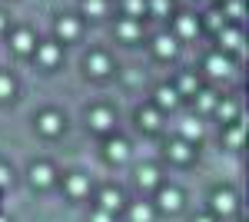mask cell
Segmentation results:
<instances>
[{
    "instance_id": "21",
    "label": "cell",
    "mask_w": 249,
    "mask_h": 222,
    "mask_svg": "<svg viewBox=\"0 0 249 222\" xmlns=\"http://www.w3.org/2000/svg\"><path fill=\"white\" fill-rule=\"evenodd\" d=\"M136 176H140V186H143V189H153V186L160 183V172H156L153 166H143Z\"/></svg>"
},
{
    "instance_id": "37",
    "label": "cell",
    "mask_w": 249,
    "mask_h": 222,
    "mask_svg": "<svg viewBox=\"0 0 249 222\" xmlns=\"http://www.w3.org/2000/svg\"><path fill=\"white\" fill-rule=\"evenodd\" d=\"M0 30H3V14H0Z\"/></svg>"
},
{
    "instance_id": "35",
    "label": "cell",
    "mask_w": 249,
    "mask_h": 222,
    "mask_svg": "<svg viewBox=\"0 0 249 222\" xmlns=\"http://www.w3.org/2000/svg\"><path fill=\"white\" fill-rule=\"evenodd\" d=\"M10 183V172H7V166H0V189Z\"/></svg>"
},
{
    "instance_id": "19",
    "label": "cell",
    "mask_w": 249,
    "mask_h": 222,
    "mask_svg": "<svg viewBox=\"0 0 249 222\" xmlns=\"http://www.w3.org/2000/svg\"><path fill=\"white\" fill-rule=\"evenodd\" d=\"M176 96H179V93L173 90V86H160V90H156V103H160V106H163V110H166V106H176Z\"/></svg>"
},
{
    "instance_id": "25",
    "label": "cell",
    "mask_w": 249,
    "mask_h": 222,
    "mask_svg": "<svg viewBox=\"0 0 249 222\" xmlns=\"http://www.w3.org/2000/svg\"><path fill=\"white\" fill-rule=\"evenodd\" d=\"M140 123H143L146 130H156V126H160V113L156 110H140Z\"/></svg>"
},
{
    "instance_id": "38",
    "label": "cell",
    "mask_w": 249,
    "mask_h": 222,
    "mask_svg": "<svg viewBox=\"0 0 249 222\" xmlns=\"http://www.w3.org/2000/svg\"><path fill=\"white\" fill-rule=\"evenodd\" d=\"M0 222H7V219H3V216H0Z\"/></svg>"
},
{
    "instance_id": "7",
    "label": "cell",
    "mask_w": 249,
    "mask_h": 222,
    "mask_svg": "<svg viewBox=\"0 0 249 222\" xmlns=\"http://www.w3.org/2000/svg\"><path fill=\"white\" fill-rule=\"evenodd\" d=\"M37 60L43 63V67H53V63L60 60V47L57 43H40L37 47Z\"/></svg>"
},
{
    "instance_id": "26",
    "label": "cell",
    "mask_w": 249,
    "mask_h": 222,
    "mask_svg": "<svg viewBox=\"0 0 249 222\" xmlns=\"http://www.w3.org/2000/svg\"><path fill=\"white\" fill-rule=\"evenodd\" d=\"M196 103H199V110H213V106H216V93L203 90L199 96H196Z\"/></svg>"
},
{
    "instance_id": "6",
    "label": "cell",
    "mask_w": 249,
    "mask_h": 222,
    "mask_svg": "<svg viewBox=\"0 0 249 222\" xmlns=\"http://www.w3.org/2000/svg\"><path fill=\"white\" fill-rule=\"evenodd\" d=\"M120 205H123V196H120L116 189H103V196H100V209L113 216V212L120 209Z\"/></svg>"
},
{
    "instance_id": "2",
    "label": "cell",
    "mask_w": 249,
    "mask_h": 222,
    "mask_svg": "<svg viewBox=\"0 0 249 222\" xmlns=\"http://www.w3.org/2000/svg\"><path fill=\"white\" fill-rule=\"evenodd\" d=\"M37 126H40V133H47V136H57L60 130H63V120H60V113H43L37 120Z\"/></svg>"
},
{
    "instance_id": "30",
    "label": "cell",
    "mask_w": 249,
    "mask_h": 222,
    "mask_svg": "<svg viewBox=\"0 0 249 222\" xmlns=\"http://www.w3.org/2000/svg\"><path fill=\"white\" fill-rule=\"evenodd\" d=\"M226 143H230V146H239V143H243V130H239V126H232V130L226 133Z\"/></svg>"
},
{
    "instance_id": "11",
    "label": "cell",
    "mask_w": 249,
    "mask_h": 222,
    "mask_svg": "<svg viewBox=\"0 0 249 222\" xmlns=\"http://www.w3.org/2000/svg\"><path fill=\"white\" fill-rule=\"evenodd\" d=\"M77 34H80V23H77L73 17H63V20L57 23V37H60V40H73Z\"/></svg>"
},
{
    "instance_id": "13",
    "label": "cell",
    "mask_w": 249,
    "mask_h": 222,
    "mask_svg": "<svg viewBox=\"0 0 249 222\" xmlns=\"http://www.w3.org/2000/svg\"><path fill=\"white\" fill-rule=\"evenodd\" d=\"M170 156L176 159V163H186V159L193 156L190 143H186V139H173V143H170Z\"/></svg>"
},
{
    "instance_id": "32",
    "label": "cell",
    "mask_w": 249,
    "mask_h": 222,
    "mask_svg": "<svg viewBox=\"0 0 249 222\" xmlns=\"http://www.w3.org/2000/svg\"><path fill=\"white\" fill-rule=\"evenodd\" d=\"M226 14H230V17H239V14H243V3H239V0H230V3H226Z\"/></svg>"
},
{
    "instance_id": "14",
    "label": "cell",
    "mask_w": 249,
    "mask_h": 222,
    "mask_svg": "<svg viewBox=\"0 0 249 222\" xmlns=\"http://www.w3.org/2000/svg\"><path fill=\"white\" fill-rule=\"evenodd\" d=\"M179 133H183V139H186V143H193V139H199V136H203V123H199V120H183Z\"/></svg>"
},
{
    "instance_id": "31",
    "label": "cell",
    "mask_w": 249,
    "mask_h": 222,
    "mask_svg": "<svg viewBox=\"0 0 249 222\" xmlns=\"http://www.w3.org/2000/svg\"><path fill=\"white\" fill-rule=\"evenodd\" d=\"M150 10H153V14H160V17H163V14H166V10H170V0H150Z\"/></svg>"
},
{
    "instance_id": "8",
    "label": "cell",
    "mask_w": 249,
    "mask_h": 222,
    "mask_svg": "<svg viewBox=\"0 0 249 222\" xmlns=\"http://www.w3.org/2000/svg\"><path fill=\"white\" fill-rule=\"evenodd\" d=\"M126 156H130V149H126V143H123V139H110V143H107V159L123 163Z\"/></svg>"
},
{
    "instance_id": "27",
    "label": "cell",
    "mask_w": 249,
    "mask_h": 222,
    "mask_svg": "<svg viewBox=\"0 0 249 222\" xmlns=\"http://www.w3.org/2000/svg\"><path fill=\"white\" fill-rule=\"evenodd\" d=\"M10 96H14V80L0 73V100H10Z\"/></svg>"
},
{
    "instance_id": "33",
    "label": "cell",
    "mask_w": 249,
    "mask_h": 222,
    "mask_svg": "<svg viewBox=\"0 0 249 222\" xmlns=\"http://www.w3.org/2000/svg\"><path fill=\"white\" fill-rule=\"evenodd\" d=\"M179 90H183V93H193V90H196V80H193V76H183V80H179Z\"/></svg>"
},
{
    "instance_id": "1",
    "label": "cell",
    "mask_w": 249,
    "mask_h": 222,
    "mask_svg": "<svg viewBox=\"0 0 249 222\" xmlns=\"http://www.w3.org/2000/svg\"><path fill=\"white\" fill-rule=\"evenodd\" d=\"M213 209H216V212H223V216H230L232 209H236V196H232L230 189L213 192Z\"/></svg>"
},
{
    "instance_id": "18",
    "label": "cell",
    "mask_w": 249,
    "mask_h": 222,
    "mask_svg": "<svg viewBox=\"0 0 249 222\" xmlns=\"http://www.w3.org/2000/svg\"><path fill=\"white\" fill-rule=\"evenodd\" d=\"M176 30H179V37H196L199 20H196V17H179V20H176Z\"/></svg>"
},
{
    "instance_id": "24",
    "label": "cell",
    "mask_w": 249,
    "mask_h": 222,
    "mask_svg": "<svg viewBox=\"0 0 249 222\" xmlns=\"http://www.w3.org/2000/svg\"><path fill=\"white\" fill-rule=\"evenodd\" d=\"M103 10H107L103 0H83V14L87 17H103Z\"/></svg>"
},
{
    "instance_id": "15",
    "label": "cell",
    "mask_w": 249,
    "mask_h": 222,
    "mask_svg": "<svg viewBox=\"0 0 249 222\" xmlns=\"http://www.w3.org/2000/svg\"><path fill=\"white\" fill-rule=\"evenodd\" d=\"M14 50H17V53H30V50H34L30 30H17V34H14Z\"/></svg>"
},
{
    "instance_id": "4",
    "label": "cell",
    "mask_w": 249,
    "mask_h": 222,
    "mask_svg": "<svg viewBox=\"0 0 249 222\" xmlns=\"http://www.w3.org/2000/svg\"><path fill=\"white\" fill-rule=\"evenodd\" d=\"M206 70H210L213 76H230V70H232V63L226 60L223 53H213L210 60H206Z\"/></svg>"
},
{
    "instance_id": "16",
    "label": "cell",
    "mask_w": 249,
    "mask_h": 222,
    "mask_svg": "<svg viewBox=\"0 0 249 222\" xmlns=\"http://www.w3.org/2000/svg\"><path fill=\"white\" fill-rule=\"evenodd\" d=\"M130 219L133 222H153V205L150 203H136L133 209H130Z\"/></svg>"
},
{
    "instance_id": "20",
    "label": "cell",
    "mask_w": 249,
    "mask_h": 222,
    "mask_svg": "<svg viewBox=\"0 0 249 222\" xmlns=\"http://www.w3.org/2000/svg\"><path fill=\"white\" fill-rule=\"evenodd\" d=\"M67 189H70V196H87L90 179H87V176H70V179H67Z\"/></svg>"
},
{
    "instance_id": "3",
    "label": "cell",
    "mask_w": 249,
    "mask_h": 222,
    "mask_svg": "<svg viewBox=\"0 0 249 222\" xmlns=\"http://www.w3.org/2000/svg\"><path fill=\"white\" fill-rule=\"evenodd\" d=\"M156 203H160V209H166V212H176V209L183 205V196H179L176 189H160Z\"/></svg>"
},
{
    "instance_id": "10",
    "label": "cell",
    "mask_w": 249,
    "mask_h": 222,
    "mask_svg": "<svg viewBox=\"0 0 249 222\" xmlns=\"http://www.w3.org/2000/svg\"><path fill=\"white\" fill-rule=\"evenodd\" d=\"M219 43H223V50H239L243 37H239V30H232V27H223V30H219Z\"/></svg>"
},
{
    "instance_id": "36",
    "label": "cell",
    "mask_w": 249,
    "mask_h": 222,
    "mask_svg": "<svg viewBox=\"0 0 249 222\" xmlns=\"http://www.w3.org/2000/svg\"><path fill=\"white\" fill-rule=\"evenodd\" d=\"M196 222H213V219H210V216H199V219H196Z\"/></svg>"
},
{
    "instance_id": "5",
    "label": "cell",
    "mask_w": 249,
    "mask_h": 222,
    "mask_svg": "<svg viewBox=\"0 0 249 222\" xmlns=\"http://www.w3.org/2000/svg\"><path fill=\"white\" fill-rule=\"evenodd\" d=\"M90 126H93L96 133H107L110 126H113V113L110 110H93L90 113Z\"/></svg>"
},
{
    "instance_id": "23",
    "label": "cell",
    "mask_w": 249,
    "mask_h": 222,
    "mask_svg": "<svg viewBox=\"0 0 249 222\" xmlns=\"http://www.w3.org/2000/svg\"><path fill=\"white\" fill-rule=\"evenodd\" d=\"M213 110L219 113V120H226V123H230V120H236V103H230V100H223V103H216Z\"/></svg>"
},
{
    "instance_id": "34",
    "label": "cell",
    "mask_w": 249,
    "mask_h": 222,
    "mask_svg": "<svg viewBox=\"0 0 249 222\" xmlns=\"http://www.w3.org/2000/svg\"><path fill=\"white\" fill-rule=\"evenodd\" d=\"M90 222H113V216H110V212H103V209H100V212H93V219Z\"/></svg>"
},
{
    "instance_id": "12",
    "label": "cell",
    "mask_w": 249,
    "mask_h": 222,
    "mask_svg": "<svg viewBox=\"0 0 249 222\" xmlns=\"http://www.w3.org/2000/svg\"><path fill=\"white\" fill-rule=\"evenodd\" d=\"M30 179H34V186H50L53 183V169L47 166V163H40V166L30 169Z\"/></svg>"
},
{
    "instance_id": "29",
    "label": "cell",
    "mask_w": 249,
    "mask_h": 222,
    "mask_svg": "<svg viewBox=\"0 0 249 222\" xmlns=\"http://www.w3.org/2000/svg\"><path fill=\"white\" fill-rule=\"evenodd\" d=\"M143 10H146V3H143V0H126V14H130V17H140Z\"/></svg>"
},
{
    "instance_id": "28",
    "label": "cell",
    "mask_w": 249,
    "mask_h": 222,
    "mask_svg": "<svg viewBox=\"0 0 249 222\" xmlns=\"http://www.w3.org/2000/svg\"><path fill=\"white\" fill-rule=\"evenodd\" d=\"M223 20H226V14H223V10H213L210 17H206V23H210L213 30H223Z\"/></svg>"
},
{
    "instance_id": "9",
    "label": "cell",
    "mask_w": 249,
    "mask_h": 222,
    "mask_svg": "<svg viewBox=\"0 0 249 222\" xmlns=\"http://www.w3.org/2000/svg\"><path fill=\"white\" fill-rule=\"evenodd\" d=\"M87 70H90L93 76H107L110 73V60H107L103 53H93L90 60H87Z\"/></svg>"
},
{
    "instance_id": "22",
    "label": "cell",
    "mask_w": 249,
    "mask_h": 222,
    "mask_svg": "<svg viewBox=\"0 0 249 222\" xmlns=\"http://www.w3.org/2000/svg\"><path fill=\"white\" fill-rule=\"evenodd\" d=\"M116 34L123 40H133V37H140V23H136V20H123V23L116 27Z\"/></svg>"
},
{
    "instance_id": "17",
    "label": "cell",
    "mask_w": 249,
    "mask_h": 222,
    "mask_svg": "<svg viewBox=\"0 0 249 222\" xmlns=\"http://www.w3.org/2000/svg\"><path fill=\"white\" fill-rule=\"evenodd\" d=\"M153 50H156V56H173V53H176V40L163 34V37H156Z\"/></svg>"
}]
</instances>
